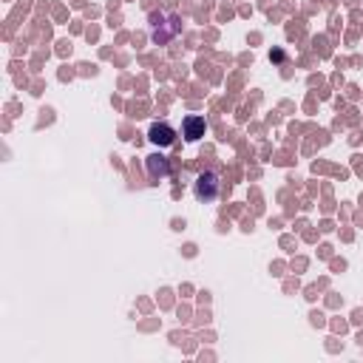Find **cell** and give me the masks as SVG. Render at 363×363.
I'll use <instances>...</instances> for the list:
<instances>
[{
	"label": "cell",
	"instance_id": "1",
	"mask_svg": "<svg viewBox=\"0 0 363 363\" xmlns=\"http://www.w3.org/2000/svg\"><path fill=\"white\" fill-rule=\"evenodd\" d=\"M193 196L201 201V204H213L218 196H221V176L216 170H204L196 176L193 182Z\"/></svg>",
	"mask_w": 363,
	"mask_h": 363
},
{
	"label": "cell",
	"instance_id": "4",
	"mask_svg": "<svg viewBox=\"0 0 363 363\" xmlns=\"http://www.w3.org/2000/svg\"><path fill=\"white\" fill-rule=\"evenodd\" d=\"M182 133H184L187 142H199V139L207 133V119H204V116H196V113L184 116V122H182Z\"/></svg>",
	"mask_w": 363,
	"mask_h": 363
},
{
	"label": "cell",
	"instance_id": "3",
	"mask_svg": "<svg viewBox=\"0 0 363 363\" xmlns=\"http://www.w3.org/2000/svg\"><path fill=\"white\" fill-rule=\"evenodd\" d=\"M176 128L170 125V122H153L150 128H147V139L153 142V145H159V147H170V145H176Z\"/></svg>",
	"mask_w": 363,
	"mask_h": 363
},
{
	"label": "cell",
	"instance_id": "2",
	"mask_svg": "<svg viewBox=\"0 0 363 363\" xmlns=\"http://www.w3.org/2000/svg\"><path fill=\"white\" fill-rule=\"evenodd\" d=\"M145 167H147V176H150L153 182L170 179V176L176 173V164H173V159H167V156H162V153H150V156L145 159Z\"/></svg>",
	"mask_w": 363,
	"mask_h": 363
}]
</instances>
